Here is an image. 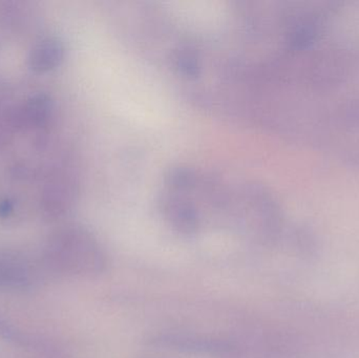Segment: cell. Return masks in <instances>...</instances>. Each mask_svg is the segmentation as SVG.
<instances>
[{
  "mask_svg": "<svg viewBox=\"0 0 359 358\" xmlns=\"http://www.w3.org/2000/svg\"><path fill=\"white\" fill-rule=\"evenodd\" d=\"M65 58V46L54 36H44L32 44L27 56L29 69L38 74L56 69Z\"/></svg>",
  "mask_w": 359,
  "mask_h": 358,
  "instance_id": "7a4b0ae2",
  "label": "cell"
},
{
  "mask_svg": "<svg viewBox=\"0 0 359 358\" xmlns=\"http://www.w3.org/2000/svg\"><path fill=\"white\" fill-rule=\"evenodd\" d=\"M175 65L182 75L187 77H198L201 73L200 59L190 48H181L175 56Z\"/></svg>",
  "mask_w": 359,
  "mask_h": 358,
  "instance_id": "5b68a950",
  "label": "cell"
},
{
  "mask_svg": "<svg viewBox=\"0 0 359 358\" xmlns=\"http://www.w3.org/2000/svg\"><path fill=\"white\" fill-rule=\"evenodd\" d=\"M33 271L29 263L16 254L0 252V287L19 289L33 281Z\"/></svg>",
  "mask_w": 359,
  "mask_h": 358,
  "instance_id": "3957f363",
  "label": "cell"
},
{
  "mask_svg": "<svg viewBox=\"0 0 359 358\" xmlns=\"http://www.w3.org/2000/svg\"><path fill=\"white\" fill-rule=\"evenodd\" d=\"M162 210L170 223L182 233H194L198 227V216L194 206L176 197H164Z\"/></svg>",
  "mask_w": 359,
  "mask_h": 358,
  "instance_id": "277c9868",
  "label": "cell"
},
{
  "mask_svg": "<svg viewBox=\"0 0 359 358\" xmlns=\"http://www.w3.org/2000/svg\"><path fill=\"white\" fill-rule=\"evenodd\" d=\"M46 266L69 275H95L104 270L105 256L96 240L83 229L69 227L48 242Z\"/></svg>",
  "mask_w": 359,
  "mask_h": 358,
  "instance_id": "6da1fadb",
  "label": "cell"
}]
</instances>
